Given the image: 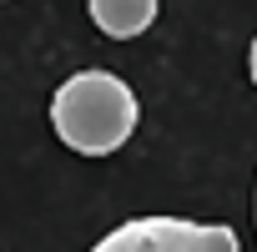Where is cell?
<instances>
[{
  "label": "cell",
  "instance_id": "obj_4",
  "mask_svg": "<svg viewBox=\"0 0 257 252\" xmlns=\"http://www.w3.org/2000/svg\"><path fill=\"white\" fill-rule=\"evenodd\" d=\"M247 61H252V81H257V41H252V56Z\"/></svg>",
  "mask_w": 257,
  "mask_h": 252
},
{
  "label": "cell",
  "instance_id": "obj_2",
  "mask_svg": "<svg viewBox=\"0 0 257 252\" xmlns=\"http://www.w3.org/2000/svg\"><path fill=\"white\" fill-rule=\"evenodd\" d=\"M91 252H242L237 232L222 222H187V217H132L111 227Z\"/></svg>",
  "mask_w": 257,
  "mask_h": 252
},
{
  "label": "cell",
  "instance_id": "obj_1",
  "mask_svg": "<svg viewBox=\"0 0 257 252\" xmlns=\"http://www.w3.org/2000/svg\"><path fill=\"white\" fill-rule=\"evenodd\" d=\"M137 121H142L137 91L111 71H76L71 81H61V91L51 101L56 137L81 157H106V152L126 147Z\"/></svg>",
  "mask_w": 257,
  "mask_h": 252
},
{
  "label": "cell",
  "instance_id": "obj_3",
  "mask_svg": "<svg viewBox=\"0 0 257 252\" xmlns=\"http://www.w3.org/2000/svg\"><path fill=\"white\" fill-rule=\"evenodd\" d=\"M86 6H91V21L116 41H132L157 21V0H86Z\"/></svg>",
  "mask_w": 257,
  "mask_h": 252
}]
</instances>
